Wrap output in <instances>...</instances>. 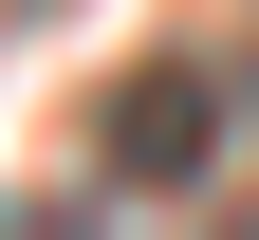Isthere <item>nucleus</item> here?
<instances>
[{
	"label": "nucleus",
	"mask_w": 259,
	"mask_h": 240,
	"mask_svg": "<svg viewBox=\"0 0 259 240\" xmlns=\"http://www.w3.org/2000/svg\"><path fill=\"white\" fill-rule=\"evenodd\" d=\"M204 148H222V74H185V56L93 92V166L111 185H204Z\"/></svg>",
	"instance_id": "1"
}]
</instances>
